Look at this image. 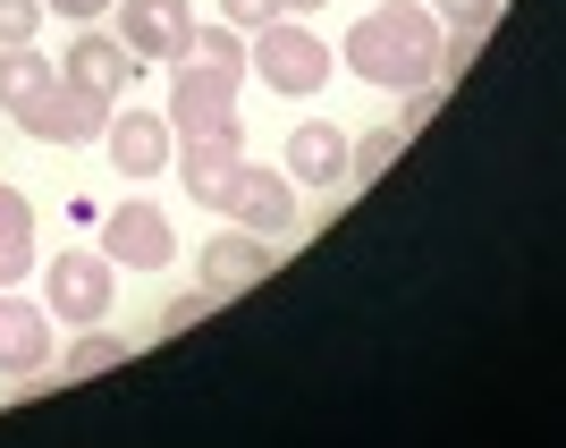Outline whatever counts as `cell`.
<instances>
[{
    "label": "cell",
    "mask_w": 566,
    "mask_h": 448,
    "mask_svg": "<svg viewBox=\"0 0 566 448\" xmlns=\"http://www.w3.org/2000/svg\"><path fill=\"white\" fill-rule=\"evenodd\" d=\"M245 60H254L262 85H271V94H287V102H305V94H322V85H331V43H322L313 25H287V18L254 25V34H245Z\"/></svg>",
    "instance_id": "5"
},
{
    "label": "cell",
    "mask_w": 566,
    "mask_h": 448,
    "mask_svg": "<svg viewBox=\"0 0 566 448\" xmlns=\"http://www.w3.org/2000/svg\"><path fill=\"white\" fill-rule=\"evenodd\" d=\"M280 162H287V178L296 187H347V136H338L331 118H305V127H287V144H280Z\"/></svg>",
    "instance_id": "11"
},
{
    "label": "cell",
    "mask_w": 566,
    "mask_h": 448,
    "mask_svg": "<svg viewBox=\"0 0 566 448\" xmlns=\"http://www.w3.org/2000/svg\"><path fill=\"white\" fill-rule=\"evenodd\" d=\"M76 85V94H94V102H118L127 85H136V51L118 43V34H102V25H85L69 43V69H60Z\"/></svg>",
    "instance_id": "9"
},
{
    "label": "cell",
    "mask_w": 566,
    "mask_h": 448,
    "mask_svg": "<svg viewBox=\"0 0 566 448\" xmlns=\"http://www.w3.org/2000/svg\"><path fill=\"white\" fill-rule=\"evenodd\" d=\"M43 9H60V18H69V25H94L102 9H111V0H43Z\"/></svg>",
    "instance_id": "21"
},
{
    "label": "cell",
    "mask_w": 566,
    "mask_h": 448,
    "mask_svg": "<svg viewBox=\"0 0 566 448\" xmlns=\"http://www.w3.org/2000/svg\"><path fill=\"white\" fill-rule=\"evenodd\" d=\"M102 144H111L118 178H153V169H169V118L161 111H111Z\"/></svg>",
    "instance_id": "12"
},
{
    "label": "cell",
    "mask_w": 566,
    "mask_h": 448,
    "mask_svg": "<svg viewBox=\"0 0 566 448\" xmlns=\"http://www.w3.org/2000/svg\"><path fill=\"white\" fill-rule=\"evenodd\" d=\"M102 254H111L118 271H169V254H178L169 212L161 204H118V212L102 220Z\"/></svg>",
    "instance_id": "8"
},
{
    "label": "cell",
    "mask_w": 566,
    "mask_h": 448,
    "mask_svg": "<svg viewBox=\"0 0 566 448\" xmlns=\"http://www.w3.org/2000/svg\"><path fill=\"white\" fill-rule=\"evenodd\" d=\"M118 43L136 51V60H178L187 51V34H195V0H127L118 9Z\"/></svg>",
    "instance_id": "10"
},
{
    "label": "cell",
    "mask_w": 566,
    "mask_h": 448,
    "mask_svg": "<svg viewBox=\"0 0 566 448\" xmlns=\"http://www.w3.org/2000/svg\"><path fill=\"white\" fill-rule=\"evenodd\" d=\"M237 85H245V34L237 25H195L187 51L169 60V162H220L245 153L237 127Z\"/></svg>",
    "instance_id": "1"
},
{
    "label": "cell",
    "mask_w": 566,
    "mask_h": 448,
    "mask_svg": "<svg viewBox=\"0 0 566 448\" xmlns=\"http://www.w3.org/2000/svg\"><path fill=\"white\" fill-rule=\"evenodd\" d=\"M203 305H212V296H203V288H195V296H178V305L161 313V338H178V331H187V322H195V313H203Z\"/></svg>",
    "instance_id": "20"
},
{
    "label": "cell",
    "mask_w": 566,
    "mask_h": 448,
    "mask_svg": "<svg viewBox=\"0 0 566 448\" xmlns=\"http://www.w3.org/2000/svg\"><path fill=\"white\" fill-rule=\"evenodd\" d=\"M178 178H187V195L203 204V212L237 220V229H254V237L305 229V220H296V178H287V169H262V162H245V153H220V162H178Z\"/></svg>",
    "instance_id": "3"
},
{
    "label": "cell",
    "mask_w": 566,
    "mask_h": 448,
    "mask_svg": "<svg viewBox=\"0 0 566 448\" xmlns=\"http://www.w3.org/2000/svg\"><path fill=\"white\" fill-rule=\"evenodd\" d=\"M111 364H127V338H111V331L94 322V331L60 355V381H94V373H111Z\"/></svg>",
    "instance_id": "16"
},
{
    "label": "cell",
    "mask_w": 566,
    "mask_h": 448,
    "mask_svg": "<svg viewBox=\"0 0 566 448\" xmlns=\"http://www.w3.org/2000/svg\"><path fill=\"white\" fill-rule=\"evenodd\" d=\"M364 85L380 94H406V85H423L431 60H440V18L415 9V0H380L364 25H347V51H338Z\"/></svg>",
    "instance_id": "4"
},
{
    "label": "cell",
    "mask_w": 566,
    "mask_h": 448,
    "mask_svg": "<svg viewBox=\"0 0 566 448\" xmlns=\"http://www.w3.org/2000/svg\"><path fill=\"white\" fill-rule=\"evenodd\" d=\"M431 18H440V25H473V34H491V25H499V0H431Z\"/></svg>",
    "instance_id": "18"
},
{
    "label": "cell",
    "mask_w": 566,
    "mask_h": 448,
    "mask_svg": "<svg viewBox=\"0 0 566 448\" xmlns=\"http://www.w3.org/2000/svg\"><path fill=\"white\" fill-rule=\"evenodd\" d=\"M287 18H313V9H331V0H280Z\"/></svg>",
    "instance_id": "22"
},
{
    "label": "cell",
    "mask_w": 566,
    "mask_h": 448,
    "mask_svg": "<svg viewBox=\"0 0 566 448\" xmlns=\"http://www.w3.org/2000/svg\"><path fill=\"white\" fill-rule=\"evenodd\" d=\"M271 280V237H254V229H220V237H203V254H195V288L212 296V305H229V296H254V288Z\"/></svg>",
    "instance_id": "6"
},
{
    "label": "cell",
    "mask_w": 566,
    "mask_h": 448,
    "mask_svg": "<svg viewBox=\"0 0 566 448\" xmlns=\"http://www.w3.org/2000/svg\"><path fill=\"white\" fill-rule=\"evenodd\" d=\"M406 153V127H373V136H347V187H373L389 178V162Z\"/></svg>",
    "instance_id": "15"
},
{
    "label": "cell",
    "mask_w": 566,
    "mask_h": 448,
    "mask_svg": "<svg viewBox=\"0 0 566 448\" xmlns=\"http://www.w3.org/2000/svg\"><path fill=\"white\" fill-rule=\"evenodd\" d=\"M43 34V0H0V51Z\"/></svg>",
    "instance_id": "17"
},
{
    "label": "cell",
    "mask_w": 566,
    "mask_h": 448,
    "mask_svg": "<svg viewBox=\"0 0 566 448\" xmlns=\"http://www.w3.org/2000/svg\"><path fill=\"white\" fill-rule=\"evenodd\" d=\"M34 271V204L0 178V288H18Z\"/></svg>",
    "instance_id": "14"
},
{
    "label": "cell",
    "mask_w": 566,
    "mask_h": 448,
    "mask_svg": "<svg viewBox=\"0 0 566 448\" xmlns=\"http://www.w3.org/2000/svg\"><path fill=\"white\" fill-rule=\"evenodd\" d=\"M111 288H118V262L111 254H60L43 271V296H51L43 313H60L69 331H94L102 313H111Z\"/></svg>",
    "instance_id": "7"
},
{
    "label": "cell",
    "mask_w": 566,
    "mask_h": 448,
    "mask_svg": "<svg viewBox=\"0 0 566 448\" xmlns=\"http://www.w3.org/2000/svg\"><path fill=\"white\" fill-rule=\"evenodd\" d=\"M271 18H287L280 0H220V25H237V34H254V25H271Z\"/></svg>",
    "instance_id": "19"
},
{
    "label": "cell",
    "mask_w": 566,
    "mask_h": 448,
    "mask_svg": "<svg viewBox=\"0 0 566 448\" xmlns=\"http://www.w3.org/2000/svg\"><path fill=\"white\" fill-rule=\"evenodd\" d=\"M43 364H51V313L0 288V373H43Z\"/></svg>",
    "instance_id": "13"
},
{
    "label": "cell",
    "mask_w": 566,
    "mask_h": 448,
    "mask_svg": "<svg viewBox=\"0 0 566 448\" xmlns=\"http://www.w3.org/2000/svg\"><path fill=\"white\" fill-rule=\"evenodd\" d=\"M0 111L18 118L34 144H102V127H111V102L76 94V85L51 69L34 43H9V51H0Z\"/></svg>",
    "instance_id": "2"
}]
</instances>
